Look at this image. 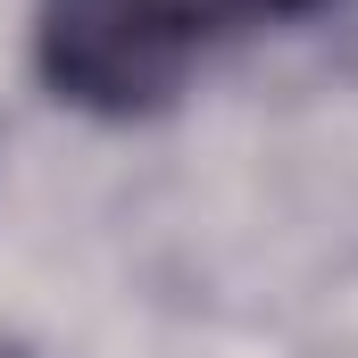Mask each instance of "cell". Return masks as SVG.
Returning <instances> with one entry per match:
<instances>
[{"instance_id":"1","label":"cell","mask_w":358,"mask_h":358,"mask_svg":"<svg viewBox=\"0 0 358 358\" xmlns=\"http://www.w3.org/2000/svg\"><path fill=\"white\" fill-rule=\"evenodd\" d=\"M334 0H42L34 8V67L67 108L92 117H150L183 92V76L250 34L292 25Z\"/></svg>"}]
</instances>
